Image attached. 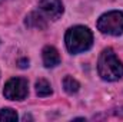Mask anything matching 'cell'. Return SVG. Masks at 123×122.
Listing matches in <instances>:
<instances>
[{"mask_svg":"<svg viewBox=\"0 0 123 122\" xmlns=\"http://www.w3.org/2000/svg\"><path fill=\"white\" fill-rule=\"evenodd\" d=\"M97 72L103 81L115 82L123 78V63L116 56L112 47L105 49L97 61Z\"/></svg>","mask_w":123,"mask_h":122,"instance_id":"obj_1","label":"cell"},{"mask_svg":"<svg viewBox=\"0 0 123 122\" xmlns=\"http://www.w3.org/2000/svg\"><path fill=\"white\" fill-rule=\"evenodd\" d=\"M64 43L70 53H82L92 47L93 33L86 26H73L64 34Z\"/></svg>","mask_w":123,"mask_h":122,"instance_id":"obj_2","label":"cell"},{"mask_svg":"<svg viewBox=\"0 0 123 122\" xmlns=\"http://www.w3.org/2000/svg\"><path fill=\"white\" fill-rule=\"evenodd\" d=\"M97 29L110 36H119L123 33V12L112 10L103 13L97 20Z\"/></svg>","mask_w":123,"mask_h":122,"instance_id":"obj_3","label":"cell"},{"mask_svg":"<svg viewBox=\"0 0 123 122\" xmlns=\"http://www.w3.org/2000/svg\"><path fill=\"white\" fill-rule=\"evenodd\" d=\"M29 93V83L25 78H12L6 82L3 95L10 101H23Z\"/></svg>","mask_w":123,"mask_h":122,"instance_id":"obj_4","label":"cell"},{"mask_svg":"<svg viewBox=\"0 0 123 122\" xmlns=\"http://www.w3.org/2000/svg\"><path fill=\"white\" fill-rule=\"evenodd\" d=\"M39 9L50 20L60 19L63 12H64L62 0H40L39 1Z\"/></svg>","mask_w":123,"mask_h":122,"instance_id":"obj_5","label":"cell"},{"mask_svg":"<svg viewBox=\"0 0 123 122\" xmlns=\"http://www.w3.org/2000/svg\"><path fill=\"white\" fill-rule=\"evenodd\" d=\"M25 25L30 29H39V30H43L47 27V17L40 12H31L26 16V20H25Z\"/></svg>","mask_w":123,"mask_h":122,"instance_id":"obj_6","label":"cell"},{"mask_svg":"<svg viewBox=\"0 0 123 122\" xmlns=\"http://www.w3.org/2000/svg\"><path fill=\"white\" fill-rule=\"evenodd\" d=\"M42 58H43V63L46 68H55L60 63V55L57 52L56 47L53 46H46L42 50Z\"/></svg>","mask_w":123,"mask_h":122,"instance_id":"obj_7","label":"cell"},{"mask_svg":"<svg viewBox=\"0 0 123 122\" xmlns=\"http://www.w3.org/2000/svg\"><path fill=\"white\" fill-rule=\"evenodd\" d=\"M52 86L50 83L46 81V79H39L36 82V93L40 96V98H44V96H49L52 95Z\"/></svg>","mask_w":123,"mask_h":122,"instance_id":"obj_8","label":"cell"},{"mask_svg":"<svg viewBox=\"0 0 123 122\" xmlns=\"http://www.w3.org/2000/svg\"><path fill=\"white\" fill-rule=\"evenodd\" d=\"M63 88H64V91L67 92V93H70V95H73V93H76V92L79 91V88H80V85H79V82L73 78V76H64V79H63Z\"/></svg>","mask_w":123,"mask_h":122,"instance_id":"obj_9","label":"cell"},{"mask_svg":"<svg viewBox=\"0 0 123 122\" xmlns=\"http://www.w3.org/2000/svg\"><path fill=\"white\" fill-rule=\"evenodd\" d=\"M0 121H7V122H16L17 121V114L12 108H3L0 109Z\"/></svg>","mask_w":123,"mask_h":122,"instance_id":"obj_10","label":"cell"},{"mask_svg":"<svg viewBox=\"0 0 123 122\" xmlns=\"http://www.w3.org/2000/svg\"><path fill=\"white\" fill-rule=\"evenodd\" d=\"M19 66L20 68H27L29 66V59H26V58L25 59H20L19 61Z\"/></svg>","mask_w":123,"mask_h":122,"instance_id":"obj_11","label":"cell"}]
</instances>
